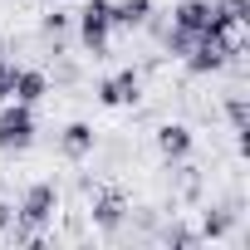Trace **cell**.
I'll return each instance as SVG.
<instances>
[{"label": "cell", "instance_id": "cell-10", "mask_svg": "<svg viewBox=\"0 0 250 250\" xmlns=\"http://www.w3.org/2000/svg\"><path fill=\"white\" fill-rule=\"evenodd\" d=\"M93 216H98V226H118V221H123V201H118V196H103V201L93 206Z\"/></svg>", "mask_w": 250, "mask_h": 250}, {"label": "cell", "instance_id": "cell-1", "mask_svg": "<svg viewBox=\"0 0 250 250\" xmlns=\"http://www.w3.org/2000/svg\"><path fill=\"white\" fill-rule=\"evenodd\" d=\"M30 138H35L30 103H15V108H5V113H0V147H5V152H20V147H30Z\"/></svg>", "mask_w": 250, "mask_h": 250}, {"label": "cell", "instance_id": "cell-5", "mask_svg": "<svg viewBox=\"0 0 250 250\" xmlns=\"http://www.w3.org/2000/svg\"><path fill=\"white\" fill-rule=\"evenodd\" d=\"M98 93H103V103H108V108L133 103V98H138V74H133V69H128V74H113V79H108Z\"/></svg>", "mask_w": 250, "mask_h": 250}, {"label": "cell", "instance_id": "cell-4", "mask_svg": "<svg viewBox=\"0 0 250 250\" xmlns=\"http://www.w3.org/2000/svg\"><path fill=\"white\" fill-rule=\"evenodd\" d=\"M177 30H187L191 40L206 35V30H221L216 25V5H211V0H182V5H177Z\"/></svg>", "mask_w": 250, "mask_h": 250}, {"label": "cell", "instance_id": "cell-2", "mask_svg": "<svg viewBox=\"0 0 250 250\" xmlns=\"http://www.w3.org/2000/svg\"><path fill=\"white\" fill-rule=\"evenodd\" d=\"M108 30H113V5H108V0H88V5L79 10V40L88 49H103Z\"/></svg>", "mask_w": 250, "mask_h": 250}, {"label": "cell", "instance_id": "cell-8", "mask_svg": "<svg viewBox=\"0 0 250 250\" xmlns=\"http://www.w3.org/2000/svg\"><path fill=\"white\" fill-rule=\"evenodd\" d=\"M93 147V128H83V123H69V128H64V152L69 157H83Z\"/></svg>", "mask_w": 250, "mask_h": 250}, {"label": "cell", "instance_id": "cell-7", "mask_svg": "<svg viewBox=\"0 0 250 250\" xmlns=\"http://www.w3.org/2000/svg\"><path fill=\"white\" fill-rule=\"evenodd\" d=\"M157 147H162V152H167V157H182V152H187V147H191V133H187V128H182V123H167V128H162V133H157Z\"/></svg>", "mask_w": 250, "mask_h": 250}, {"label": "cell", "instance_id": "cell-3", "mask_svg": "<svg viewBox=\"0 0 250 250\" xmlns=\"http://www.w3.org/2000/svg\"><path fill=\"white\" fill-rule=\"evenodd\" d=\"M54 206H59V196H54V187H49V182L30 187V196H25V206H20V226H25V235H30L35 226H44V221L54 216Z\"/></svg>", "mask_w": 250, "mask_h": 250}, {"label": "cell", "instance_id": "cell-9", "mask_svg": "<svg viewBox=\"0 0 250 250\" xmlns=\"http://www.w3.org/2000/svg\"><path fill=\"white\" fill-rule=\"evenodd\" d=\"M147 0H123V5H113V25H143L147 20Z\"/></svg>", "mask_w": 250, "mask_h": 250}, {"label": "cell", "instance_id": "cell-11", "mask_svg": "<svg viewBox=\"0 0 250 250\" xmlns=\"http://www.w3.org/2000/svg\"><path fill=\"white\" fill-rule=\"evenodd\" d=\"M10 88H15V69L0 64V98H10Z\"/></svg>", "mask_w": 250, "mask_h": 250}, {"label": "cell", "instance_id": "cell-12", "mask_svg": "<svg viewBox=\"0 0 250 250\" xmlns=\"http://www.w3.org/2000/svg\"><path fill=\"white\" fill-rule=\"evenodd\" d=\"M10 221H15V211H10V206H5V201H0V230H5V226H10Z\"/></svg>", "mask_w": 250, "mask_h": 250}, {"label": "cell", "instance_id": "cell-13", "mask_svg": "<svg viewBox=\"0 0 250 250\" xmlns=\"http://www.w3.org/2000/svg\"><path fill=\"white\" fill-rule=\"evenodd\" d=\"M54 5H59V0H54Z\"/></svg>", "mask_w": 250, "mask_h": 250}, {"label": "cell", "instance_id": "cell-6", "mask_svg": "<svg viewBox=\"0 0 250 250\" xmlns=\"http://www.w3.org/2000/svg\"><path fill=\"white\" fill-rule=\"evenodd\" d=\"M20 103H40L44 98V74H35V69H15V88H10Z\"/></svg>", "mask_w": 250, "mask_h": 250}]
</instances>
